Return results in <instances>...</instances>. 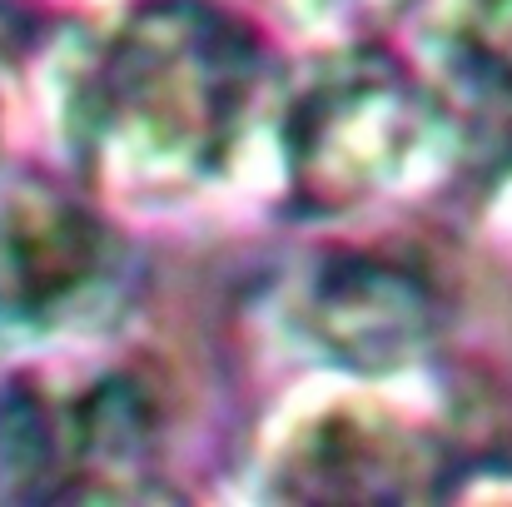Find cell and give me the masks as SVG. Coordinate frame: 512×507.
I'll return each instance as SVG.
<instances>
[{
    "label": "cell",
    "instance_id": "1",
    "mask_svg": "<svg viewBox=\"0 0 512 507\" xmlns=\"http://www.w3.org/2000/svg\"><path fill=\"white\" fill-rule=\"evenodd\" d=\"M269 90L264 40L214 0H135L65 80V140L90 184L160 204L234 165Z\"/></svg>",
    "mask_w": 512,
    "mask_h": 507
},
{
    "label": "cell",
    "instance_id": "2",
    "mask_svg": "<svg viewBox=\"0 0 512 507\" xmlns=\"http://www.w3.org/2000/svg\"><path fill=\"white\" fill-rule=\"evenodd\" d=\"M463 130L433 80L423 85L373 45L329 55L284 115V174L309 214H348L418 194L458 160Z\"/></svg>",
    "mask_w": 512,
    "mask_h": 507
},
{
    "label": "cell",
    "instance_id": "3",
    "mask_svg": "<svg viewBox=\"0 0 512 507\" xmlns=\"http://www.w3.org/2000/svg\"><path fill=\"white\" fill-rule=\"evenodd\" d=\"M160 408L130 368L0 378V503H115L160 493Z\"/></svg>",
    "mask_w": 512,
    "mask_h": 507
},
{
    "label": "cell",
    "instance_id": "4",
    "mask_svg": "<svg viewBox=\"0 0 512 507\" xmlns=\"http://www.w3.org/2000/svg\"><path fill=\"white\" fill-rule=\"evenodd\" d=\"M135 289V254L80 194L20 174L0 184V348L100 334Z\"/></svg>",
    "mask_w": 512,
    "mask_h": 507
},
{
    "label": "cell",
    "instance_id": "5",
    "mask_svg": "<svg viewBox=\"0 0 512 507\" xmlns=\"http://www.w3.org/2000/svg\"><path fill=\"white\" fill-rule=\"evenodd\" d=\"M443 473V433L368 388L299 403L264 453V493L289 503H418Z\"/></svg>",
    "mask_w": 512,
    "mask_h": 507
},
{
    "label": "cell",
    "instance_id": "6",
    "mask_svg": "<svg viewBox=\"0 0 512 507\" xmlns=\"http://www.w3.org/2000/svg\"><path fill=\"white\" fill-rule=\"evenodd\" d=\"M289 319L343 373H398L438 338V289L418 264L373 249H324L299 269Z\"/></svg>",
    "mask_w": 512,
    "mask_h": 507
},
{
    "label": "cell",
    "instance_id": "7",
    "mask_svg": "<svg viewBox=\"0 0 512 507\" xmlns=\"http://www.w3.org/2000/svg\"><path fill=\"white\" fill-rule=\"evenodd\" d=\"M428 65L463 140L512 145V0H438Z\"/></svg>",
    "mask_w": 512,
    "mask_h": 507
},
{
    "label": "cell",
    "instance_id": "8",
    "mask_svg": "<svg viewBox=\"0 0 512 507\" xmlns=\"http://www.w3.org/2000/svg\"><path fill=\"white\" fill-rule=\"evenodd\" d=\"M284 5V15L289 20H299V25H329V30H339V35H358L363 25H373V20H383V15H393L403 0H279Z\"/></svg>",
    "mask_w": 512,
    "mask_h": 507
}]
</instances>
